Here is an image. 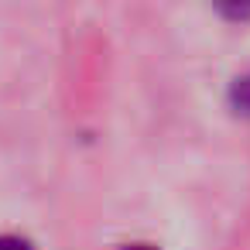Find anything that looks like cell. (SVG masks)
Returning a JSON list of instances; mask_svg holds the SVG:
<instances>
[{
  "instance_id": "obj_1",
  "label": "cell",
  "mask_w": 250,
  "mask_h": 250,
  "mask_svg": "<svg viewBox=\"0 0 250 250\" xmlns=\"http://www.w3.org/2000/svg\"><path fill=\"white\" fill-rule=\"evenodd\" d=\"M229 103L236 113L250 117V76H240L233 86H229Z\"/></svg>"
},
{
  "instance_id": "obj_2",
  "label": "cell",
  "mask_w": 250,
  "mask_h": 250,
  "mask_svg": "<svg viewBox=\"0 0 250 250\" xmlns=\"http://www.w3.org/2000/svg\"><path fill=\"white\" fill-rule=\"evenodd\" d=\"M0 250H35V247H31V240H24L18 233H4L0 236Z\"/></svg>"
},
{
  "instance_id": "obj_3",
  "label": "cell",
  "mask_w": 250,
  "mask_h": 250,
  "mask_svg": "<svg viewBox=\"0 0 250 250\" xmlns=\"http://www.w3.org/2000/svg\"><path fill=\"white\" fill-rule=\"evenodd\" d=\"M124 250H154V247H147V243H134V247H124Z\"/></svg>"
}]
</instances>
